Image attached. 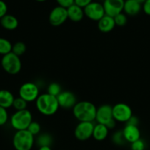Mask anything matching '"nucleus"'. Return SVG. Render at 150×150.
Returning <instances> with one entry per match:
<instances>
[{"mask_svg": "<svg viewBox=\"0 0 150 150\" xmlns=\"http://www.w3.org/2000/svg\"><path fill=\"white\" fill-rule=\"evenodd\" d=\"M138 123H139V120H138V118L135 116H132L130 119L127 121V122L126 123V125H135L138 126Z\"/></svg>", "mask_w": 150, "mask_h": 150, "instance_id": "obj_35", "label": "nucleus"}, {"mask_svg": "<svg viewBox=\"0 0 150 150\" xmlns=\"http://www.w3.org/2000/svg\"><path fill=\"white\" fill-rule=\"evenodd\" d=\"M35 1H39V2H43V1H46V0H35Z\"/></svg>", "mask_w": 150, "mask_h": 150, "instance_id": "obj_39", "label": "nucleus"}, {"mask_svg": "<svg viewBox=\"0 0 150 150\" xmlns=\"http://www.w3.org/2000/svg\"><path fill=\"white\" fill-rule=\"evenodd\" d=\"M112 119H113V107L110 105L104 104V105H100L96 109L95 120L97 122V123L105 125Z\"/></svg>", "mask_w": 150, "mask_h": 150, "instance_id": "obj_13", "label": "nucleus"}, {"mask_svg": "<svg viewBox=\"0 0 150 150\" xmlns=\"http://www.w3.org/2000/svg\"><path fill=\"white\" fill-rule=\"evenodd\" d=\"M13 45L9 40L0 38V55L4 56L12 51Z\"/></svg>", "mask_w": 150, "mask_h": 150, "instance_id": "obj_22", "label": "nucleus"}, {"mask_svg": "<svg viewBox=\"0 0 150 150\" xmlns=\"http://www.w3.org/2000/svg\"><path fill=\"white\" fill-rule=\"evenodd\" d=\"M145 148V142L141 139L131 143V150H144Z\"/></svg>", "mask_w": 150, "mask_h": 150, "instance_id": "obj_29", "label": "nucleus"}, {"mask_svg": "<svg viewBox=\"0 0 150 150\" xmlns=\"http://www.w3.org/2000/svg\"><path fill=\"white\" fill-rule=\"evenodd\" d=\"M7 5L4 1L0 0V19L7 14Z\"/></svg>", "mask_w": 150, "mask_h": 150, "instance_id": "obj_32", "label": "nucleus"}, {"mask_svg": "<svg viewBox=\"0 0 150 150\" xmlns=\"http://www.w3.org/2000/svg\"><path fill=\"white\" fill-rule=\"evenodd\" d=\"M135 1H136L137 2H138V3H139V4H141V5H142V4H144V2H145L146 0H135Z\"/></svg>", "mask_w": 150, "mask_h": 150, "instance_id": "obj_38", "label": "nucleus"}, {"mask_svg": "<svg viewBox=\"0 0 150 150\" xmlns=\"http://www.w3.org/2000/svg\"><path fill=\"white\" fill-rule=\"evenodd\" d=\"M97 108L89 101L77 102L72 108L73 115L79 122H91L96 120Z\"/></svg>", "mask_w": 150, "mask_h": 150, "instance_id": "obj_1", "label": "nucleus"}, {"mask_svg": "<svg viewBox=\"0 0 150 150\" xmlns=\"http://www.w3.org/2000/svg\"><path fill=\"white\" fill-rule=\"evenodd\" d=\"M122 132L126 142L129 143H132L141 139V131L138 126L126 124Z\"/></svg>", "mask_w": 150, "mask_h": 150, "instance_id": "obj_14", "label": "nucleus"}, {"mask_svg": "<svg viewBox=\"0 0 150 150\" xmlns=\"http://www.w3.org/2000/svg\"><path fill=\"white\" fill-rule=\"evenodd\" d=\"M132 111L129 105L119 103L113 106V117L119 122H127L132 117Z\"/></svg>", "mask_w": 150, "mask_h": 150, "instance_id": "obj_7", "label": "nucleus"}, {"mask_svg": "<svg viewBox=\"0 0 150 150\" xmlns=\"http://www.w3.org/2000/svg\"><path fill=\"white\" fill-rule=\"evenodd\" d=\"M94 124L91 122H79L74 129V136L77 140L85 142L93 136Z\"/></svg>", "mask_w": 150, "mask_h": 150, "instance_id": "obj_8", "label": "nucleus"}, {"mask_svg": "<svg viewBox=\"0 0 150 150\" xmlns=\"http://www.w3.org/2000/svg\"><path fill=\"white\" fill-rule=\"evenodd\" d=\"M143 11L147 16H150V0H146L145 2L142 4Z\"/></svg>", "mask_w": 150, "mask_h": 150, "instance_id": "obj_34", "label": "nucleus"}, {"mask_svg": "<svg viewBox=\"0 0 150 150\" xmlns=\"http://www.w3.org/2000/svg\"><path fill=\"white\" fill-rule=\"evenodd\" d=\"M26 51V46L25 45V43H24L23 42H17L15 44L13 45V48H12V51L13 54H15L16 55H17L18 57H20L21 56H22L23 54H24V53Z\"/></svg>", "mask_w": 150, "mask_h": 150, "instance_id": "obj_23", "label": "nucleus"}, {"mask_svg": "<svg viewBox=\"0 0 150 150\" xmlns=\"http://www.w3.org/2000/svg\"><path fill=\"white\" fill-rule=\"evenodd\" d=\"M0 24L6 30L13 31L19 26V21L13 15L7 14L0 19Z\"/></svg>", "mask_w": 150, "mask_h": 150, "instance_id": "obj_17", "label": "nucleus"}, {"mask_svg": "<svg viewBox=\"0 0 150 150\" xmlns=\"http://www.w3.org/2000/svg\"><path fill=\"white\" fill-rule=\"evenodd\" d=\"M109 129L106 127V125L103 124L97 123L94 125V131H93L92 137L98 142H102L108 136Z\"/></svg>", "mask_w": 150, "mask_h": 150, "instance_id": "obj_20", "label": "nucleus"}, {"mask_svg": "<svg viewBox=\"0 0 150 150\" xmlns=\"http://www.w3.org/2000/svg\"><path fill=\"white\" fill-rule=\"evenodd\" d=\"M102 4L105 15L114 18L124 10V0H104Z\"/></svg>", "mask_w": 150, "mask_h": 150, "instance_id": "obj_11", "label": "nucleus"}, {"mask_svg": "<svg viewBox=\"0 0 150 150\" xmlns=\"http://www.w3.org/2000/svg\"><path fill=\"white\" fill-rule=\"evenodd\" d=\"M100 1H104V0H100Z\"/></svg>", "mask_w": 150, "mask_h": 150, "instance_id": "obj_40", "label": "nucleus"}, {"mask_svg": "<svg viewBox=\"0 0 150 150\" xmlns=\"http://www.w3.org/2000/svg\"><path fill=\"white\" fill-rule=\"evenodd\" d=\"M8 119L9 116L7 109L0 106V126H3L7 124Z\"/></svg>", "mask_w": 150, "mask_h": 150, "instance_id": "obj_30", "label": "nucleus"}, {"mask_svg": "<svg viewBox=\"0 0 150 150\" xmlns=\"http://www.w3.org/2000/svg\"><path fill=\"white\" fill-rule=\"evenodd\" d=\"M27 103H28L26 101L19 97V98H15L14 101H13V107L16 111H22V110L26 109Z\"/></svg>", "mask_w": 150, "mask_h": 150, "instance_id": "obj_26", "label": "nucleus"}, {"mask_svg": "<svg viewBox=\"0 0 150 150\" xmlns=\"http://www.w3.org/2000/svg\"><path fill=\"white\" fill-rule=\"evenodd\" d=\"M19 95L27 103L34 102L40 95L39 86L33 82H26L20 86Z\"/></svg>", "mask_w": 150, "mask_h": 150, "instance_id": "obj_6", "label": "nucleus"}, {"mask_svg": "<svg viewBox=\"0 0 150 150\" xmlns=\"http://www.w3.org/2000/svg\"><path fill=\"white\" fill-rule=\"evenodd\" d=\"M142 5L135 0H126L124 1V10L125 14L129 16H137L141 12Z\"/></svg>", "mask_w": 150, "mask_h": 150, "instance_id": "obj_16", "label": "nucleus"}, {"mask_svg": "<svg viewBox=\"0 0 150 150\" xmlns=\"http://www.w3.org/2000/svg\"><path fill=\"white\" fill-rule=\"evenodd\" d=\"M38 150H52L51 146H42V147H39Z\"/></svg>", "mask_w": 150, "mask_h": 150, "instance_id": "obj_37", "label": "nucleus"}, {"mask_svg": "<svg viewBox=\"0 0 150 150\" xmlns=\"http://www.w3.org/2000/svg\"><path fill=\"white\" fill-rule=\"evenodd\" d=\"M84 14L88 18L98 22L105 15L103 4L96 1H92L83 9Z\"/></svg>", "mask_w": 150, "mask_h": 150, "instance_id": "obj_9", "label": "nucleus"}, {"mask_svg": "<svg viewBox=\"0 0 150 150\" xmlns=\"http://www.w3.org/2000/svg\"><path fill=\"white\" fill-rule=\"evenodd\" d=\"M97 26H98L99 30L103 33H107V32H111L116 26L114 18L113 17L107 16V15H104L98 21Z\"/></svg>", "mask_w": 150, "mask_h": 150, "instance_id": "obj_15", "label": "nucleus"}, {"mask_svg": "<svg viewBox=\"0 0 150 150\" xmlns=\"http://www.w3.org/2000/svg\"><path fill=\"white\" fill-rule=\"evenodd\" d=\"M32 122V113L28 109L16 111V112L10 117V125L16 131L27 130Z\"/></svg>", "mask_w": 150, "mask_h": 150, "instance_id": "obj_4", "label": "nucleus"}, {"mask_svg": "<svg viewBox=\"0 0 150 150\" xmlns=\"http://www.w3.org/2000/svg\"><path fill=\"white\" fill-rule=\"evenodd\" d=\"M67 13L68 18L74 22L80 21L83 19L84 16H85L83 9L74 4L67 8Z\"/></svg>", "mask_w": 150, "mask_h": 150, "instance_id": "obj_18", "label": "nucleus"}, {"mask_svg": "<svg viewBox=\"0 0 150 150\" xmlns=\"http://www.w3.org/2000/svg\"><path fill=\"white\" fill-rule=\"evenodd\" d=\"M59 106L64 109L73 108L77 103L76 95L70 91H62L61 93L57 97Z\"/></svg>", "mask_w": 150, "mask_h": 150, "instance_id": "obj_12", "label": "nucleus"}, {"mask_svg": "<svg viewBox=\"0 0 150 150\" xmlns=\"http://www.w3.org/2000/svg\"><path fill=\"white\" fill-rule=\"evenodd\" d=\"M35 105L37 110L44 116L54 115L60 108L57 98L48 93L40 95L35 100Z\"/></svg>", "mask_w": 150, "mask_h": 150, "instance_id": "obj_2", "label": "nucleus"}, {"mask_svg": "<svg viewBox=\"0 0 150 150\" xmlns=\"http://www.w3.org/2000/svg\"><path fill=\"white\" fill-rule=\"evenodd\" d=\"M34 143V136L27 130L16 131L13 137V146L16 150H31Z\"/></svg>", "mask_w": 150, "mask_h": 150, "instance_id": "obj_3", "label": "nucleus"}, {"mask_svg": "<svg viewBox=\"0 0 150 150\" xmlns=\"http://www.w3.org/2000/svg\"><path fill=\"white\" fill-rule=\"evenodd\" d=\"M112 142L117 146H122L126 143V142L124 137L122 130H117L113 133V135L112 136Z\"/></svg>", "mask_w": 150, "mask_h": 150, "instance_id": "obj_24", "label": "nucleus"}, {"mask_svg": "<svg viewBox=\"0 0 150 150\" xmlns=\"http://www.w3.org/2000/svg\"><path fill=\"white\" fill-rule=\"evenodd\" d=\"M62 92V88L59 83L53 82L51 83L47 87V92L46 93L52 95V96L57 98L59 95Z\"/></svg>", "mask_w": 150, "mask_h": 150, "instance_id": "obj_25", "label": "nucleus"}, {"mask_svg": "<svg viewBox=\"0 0 150 150\" xmlns=\"http://www.w3.org/2000/svg\"><path fill=\"white\" fill-rule=\"evenodd\" d=\"M67 19V9L60 6L54 7L49 15V22L53 26H61Z\"/></svg>", "mask_w": 150, "mask_h": 150, "instance_id": "obj_10", "label": "nucleus"}, {"mask_svg": "<svg viewBox=\"0 0 150 150\" xmlns=\"http://www.w3.org/2000/svg\"><path fill=\"white\" fill-rule=\"evenodd\" d=\"M1 65L3 70L10 75H16L21 71L22 67L21 60L13 52L2 56Z\"/></svg>", "mask_w": 150, "mask_h": 150, "instance_id": "obj_5", "label": "nucleus"}, {"mask_svg": "<svg viewBox=\"0 0 150 150\" xmlns=\"http://www.w3.org/2000/svg\"><path fill=\"white\" fill-rule=\"evenodd\" d=\"M27 130L32 135V136H38L41 130V126L38 122L32 121L28 127Z\"/></svg>", "mask_w": 150, "mask_h": 150, "instance_id": "obj_27", "label": "nucleus"}, {"mask_svg": "<svg viewBox=\"0 0 150 150\" xmlns=\"http://www.w3.org/2000/svg\"><path fill=\"white\" fill-rule=\"evenodd\" d=\"M93 0H74V4L79 6L81 8L84 9L86 6L91 4Z\"/></svg>", "mask_w": 150, "mask_h": 150, "instance_id": "obj_33", "label": "nucleus"}, {"mask_svg": "<svg viewBox=\"0 0 150 150\" xmlns=\"http://www.w3.org/2000/svg\"><path fill=\"white\" fill-rule=\"evenodd\" d=\"M14 100L15 97L11 92L7 89L0 90V106L6 109L13 107Z\"/></svg>", "mask_w": 150, "mask_h": 150, "instance_id": "obj_19", "label": "nucleus"}, {"mask_svg": "<svg viewBox=\"0 0 150 150\" xmlns=\"http://www.w3.org/2000/svg\"><path fill=\"white\" fill-rule=\"evenodd\" d=\"M113 18H114L116 26H124L126 24V23H127V17H126V15L123 13H119V15L115 16Z\"/></svg>", "mask_w": 150, "mask_h": 150, "instance_id": "obj_28", "label": "nucleus"}, {"mask_svg": "<svg viewBox=\"0 0 150 150\" xmlns=\"http://www.w3.org/2000/svg\"><path fill=\"white\" fill-rule=\"evenodd\" d=\"M116 122H117L114 120V119H112L110 121H109L107 124L105 125L106 127L109 129V130H112V129H114L116 126Z\"/></svg>", "mask_w": 150, "mask_h": 150, "instance_id": "obj_36", "label": "nucleus"}, {"mask_svg": "<svg viewBox=\"0 0 150 150\" xmlns=\"http://www.w3.org/2000/svg\"><path fill=\"white\" fill-rule=\"evenodd\" d=\"M35 142H36V144L39 147H42V146H51V145L53 143V138L49 133H41V134L38 135Z\"/></svg>", "mask_w": 150, "mask_h": 150, "instance_id": "obj_21", "label": "nucleus"}, {"mask_svg": "<svg viewBox=\"0 0 150 150\" xmlns=\"http://www.w3.org/2000/svg\"><path fill=\"white\" fill-rule=\"evenodd\" d=\"M58 6L63 7L64 8H69L70 6L74 4V0H56Z\"/></svg>", "mask_w": 150, "mask_h": 150, "instance_id": "obj_31", "label": "nucleus"}]
</instances>
